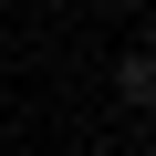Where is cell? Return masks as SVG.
Returning <instances> with one entry per match:
<instances>
[{"instance_id":"1","label":"cell","mask_w":156,"mask_h":156,"mask_svg":"<svg viewBox=\"0 0 156 156\" xmlns=\"http://www.w3.org/2000/svg\"><path fill=\"white\" fill-rule=\"evenodd\" d=\"M104 83H115V104H125V115H146V104H156V62H146V42H125V52H115Z\"/></svg>"}]
</instances>
